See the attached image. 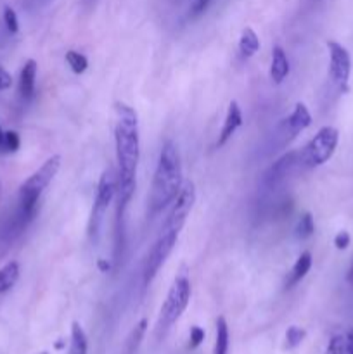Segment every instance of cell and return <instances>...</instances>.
<instances>
[{
  "label": "cell",
  "instance_id": "obj_3",
  "mask_svg": "<svg viewBox=\"0 0 353 354\" xmlns=\"http://www.w3.org/2000/svg\"><path fill=\"white\" fill-rule=\"evenodd\" d=\"M61 168V156H52L48 158L19 189V221L21 225H26L28 221L33 220L37 213L38 201H40L42 192L48 187V183L54 180Z\"/></svg>",
  "mask_w": 353,
  "mask_h": 354
},
{
  "label": "cell",
  "instance_id": "obj_14",
  "mask_svg": "<svg viewBox=\"0 0 353 354\" xmlns=\"http://www.w3.org/2000/svg\"><path fill=\"white\" fill-rule=\"evenodd\" d=\"M291 71L289 59H287L286 50L280 45L272 48V61H270V78L273 83H282Z\"/></svg>",
  "mask_w": 353,
  "mask_h": 354
},
{
  "label": "cell",
  "instance_id": "obj_23",
  "mask_svg": "<svg viewBox=\"0 0 353 354\" xmlns=\"http://www.w3.org/2000/svg\"><path fill=\"white\" fill-rule=\"evenodd\" d=\"M305 335H307V332H305V328H300V327H289L286 332V346L287 349H294L298 348V346L303 342Z\"/></svg>",
  "mask_w": 353,
  "mask_h": 354
},
{
  "label": "cell",
  "instance_id": "obj_1",
  "mask_svg": "<svg viewBox=\"0 0 353 354\" xmlns=\"http://www.w3.org/2000/svg\"><path fill=\"white\" fill-rule=\"evenodd\" d=\"M118 121L114 127V144H116L118 161V218L123 220L125 209L135 192V175L141 161V135H138V116L134 107L125 102H116Z\"/></svg>",
  "mask_w": 353,
  "mask_h": 354
},
{
  "label": "cell",
  "instance_id": "obj_20",
  "mask_svg": "<svg viewBox=\"0 0 353 354\" xmlns=\"http://www.w3.org/2000/svg\"><path fill=\"white\" fill-rule=\"evenodd\" d=\"M66 62H68L69 69H71L75 75H82L89 68V59L78 50H68L66 52Z\"/></svg>",
  "mask_w": 353,
  "mask_h": 354
},
{
  "label": "cell",
  "instance_id": "obj_22",
  "mask_svg": "<svg viewBox=\"0 0 353 354\" xmlns=\"http://www.w3.org/2000/svg\"><path fill=\"white\" fill-rule=\"evenodd\" d=\"M21 147V138L17 131H3V142H2V152H17Z\"/></svg>",
  "mask_w": 353,
  "mask_h": 354
},
{
  "label": "cell",
  "instance_id": "obj_21",
  "mask_svg": "<svg viewBox=\"0 0 353 354\" xmlns=\"http://www.w3.org/2000/svg\"><path fill=\"white\" fill-rule=\"evenodd\" d=\"M314 232H315L314 216H311L310 213H305L296 225V237L301 239V241H307V239H310L311 235H314Z\"/></svg>",
  "mask_w": 353,
  "mask_h": 354
},
{
  "label": "cell",
  "instance_id": "obj_29",
  "mask_svg": "<svg viewBox=\"0 0 353 354\" xmlns=\"http://www.w3.org/2000/svg\"><path fill=\"white\" fill-rule=\"evenodd\" d=\"M210 2H211V0H196V2L192 3V14H194V16L204 12V10H206V7L210 6Z\"/></svg>",
  "mask_w": 353,
  "mask_h": 354
},
{
  "label": "cell",
  "instance_id": "obj_9",
  "mask_svg": "<svg viewBox=\"0 0 353 354\" xmlns=\"http://www.w3.org/2000/svg\"><path fill=\"white\" fill-rule=\"evenodd\" d=\"M194 203H196V185H194V182L187 180V182H183L182 189H180L175 201L172 203V209H170L168 216H166L165 227L163 228L175 232L182 230L187 221V216L192 211Z\"/></svg>",
  "mask_w": 353,
  "mask_h": 354
},
{
  "label": "cell",
  "instance_id": "obj_25",
  "mask_svg": "<svg viewBox=\"0 0 353 354\" xmlns=\"http://www.w3.org/2000/svg\"><path fill=\"white\" fill-rule=\"evenodd\" d=\"M325 354H348V351H346L345 335H334V337L329 341Z\"/></svg>",
  "mask_w": 353,
  "mask_h": 354
},
{
  "label": "cell",
  "instance_id": "obj_17",
  "mask_svg": "<svg viewBox=\"0 0 353 354\" xmlns=\"http://www.w3.org/2000/svg\"><path fill=\"white\" fill-rule=\"evenodd\" d=\"M89 353V341H87L85 330L78 322H73L71 325V341H69L68 354H87Z\"/></svg>",
  "mask_w": 353,
  "mask_h": 354
},
{
  "label": "cell",
  "instance_id": "obj_28",
  "mask_svg": "<svg viewBox=\"0 0 353 354\" xmlns=\"http://www.w3.org/2000/svg\"><path fill=\"white\" fill-rule=\"evenodd\" d=\"M10 85H12V76H10V73L7 69H3L0 66V90L10 88Z\"/></svg>",
  "mask_w": 353,
  "mask_h": 354
},
{
  "label": "cell",
  "instance_id": "obj_18",
  "mask_svg": "<svg viewBox=\"0 0 353 354\" xmlns=\"http://www.w3.org/2000/svg\"><path fill=\"white\" fill-rule=\"evenodd\" d=\"M17 279H19V263L17 261H10L3 268H0V294L12 289Z\"/></svg>",
  "mask_w": 353,
  "mask_h": 354
},
{
  "label": "cell",
  "instance_id": "obj_15",
  "mask_svg": "<svg viewBox=\"0 0 353 354\" xmlns=\"http://www.w3.org/2000/svg\"><path fill=\"white\" fill-rule=\"evenodd\" d=\"M310 268H311V254L308 251L301 252L300 258L296 259L294 266L291 268V272L287 273V279L286 282H284V289L289 290L293 289L294 286H298V283L307 277V273L310 272Z\"/></svg>",
  "mask_w": 353,
  "mask_h": 354
},
{
  "label": "cell",
  "instance_id": "obj_7",
  "mask_svg": "<svg viewBox=\"0 0 353 354\" xmlns=\"http://www.w3.org/2000/svg\"><path fill=\"white\" fill-rule=\"evenodd\" d=\"M176 241H179V232L175 230H166L163 228V234L159 235L158 241L147 252V258L144 263V287H149L152 280L158 277L159 270L165 265L168 256L172 254L173 248H175Z\"/></svg>",
  "mask_w": 353,
  "mask_h": 354
},
{
  "label": "cell",
  "instance_id": "obj_12",
  "mask_svg": "<svg viewBox=\"0 0 353 354\" xmlns=\"http://www.w3.org/2000/svg\"><path fill=\"white\" fill-rule=\"evenodd\" d=\"M242 127V111L239 107V104L235 100H232L228 104V109L227 114H225V121H224V127H221L220 131V137L217 140V147H224L228 140L232 138V135Z\"/></svg>",
  "mask_w": 353,
  "mask_h": 354
},
{
  "label": "cell",
  "instance_id": "obj_31",
  "mask_svg": "<svg viewBox=\"0 0 353 354\" xmlns=\"http://www.w3.org/2000/svg\"><path fill=\"white\" fill-rule=\"evenodd\" d=\"M97 266H99L100 272L104 273H107V270H109V263H106L104 259H99V261H97Z\"/></svg>",
  "mask_w": 353,
  "mask_h": 354
},
{
  "label": "cell",
  "instance_id": "obj_24",
  "mask_svg": "<svg viewBox=\"0 0 353 354\" xmlns=\"http://www.w3.org/2000/svg\"><path fill=\"white\" fill-rule=\"evenodd\" d=\"M3 24H6L9 33H17L19 31V21H17V14L12 7H3Z\"/></svg>",
  "mask_w": 353,
  "mask_h": 354
},
{
  "label": "cell",
  "instance_id": "obj_8",
  "mask_svg": "<svg viewBox=\"0 0 353 354\" xmlns=\"http://www.w3.org/2000/svg\"><path fill=\"white\" fill-rule=\"evenodd\" d=\"M329 50V78L332 85L341 92L348 90L350 75H352V57L341 44L334 40L327 41Z\"/></svg>",
  "mask_w": 353,
  "mask_h": 354
},
{
  "label": "cell",
  "instance_id": "obj_10",
  "mask_svg": "<svg viewBox=\"0 0 353 354\" xmlns=\"http://www.w3.org/2000/svg\"><path fill=\"white\" fill-rule=\"evenodd\" d=\"M311 124V114L308 111V107L305 106L303 102H298L294 106L293 113L289 114L287 120H284L282 124V135H284V142L282 144H289L293 138H296L301 131L307 130L308 127Z\"/></svg>",
  "mask_w": 353,
  "mask_h": 354
},
{
  "label": "cell",
  "instance_id": "obj_6",
  "mask_svg": "<svg viewBox=\"0 0 353 354\" xmlns=\"http://www.w3.org/2000/svg\"><path fill=\"white\" fill-rule=\"evenodd\" d=\"M116 187H118V175L111 168L104 169V173L100 175L99 183H97L96 190V199H93V207L92 213H90V221H89V235L90 239L97 241L99 237L100 225H102L104 216H106V211L109 209L111 203L116 197Z\"/></svg>",
  "mask_w": 353,
  "mask_h": 354
},
{
  "label": "cell",
  "instance_id": "obj_5",
  "mask_svg": "<svg viewBox=\"0 0 353 354\" xmlns=\"http://www.w3.org/2000/svg\"><path fill=\"white\" fill-rule=\"evenodd\" d=\"M339 144V131L334 127H322L315 137L298 152L300 165L305 168H318L325 165Z\"/></svg>",
  "mask_w": 353,
  "mask_h": 354
},
{
  "label": "cell",
  "instance_id": "obj_2",
  "mask_svg": "<svg viewBox=\"0 0 353 354\" xmlns=\"http://www.w3.org/2000/svg\"><path fill=\"white\" fill-rule=\"evenodd\" d=\"M183 185L182 176V161L176 145L172 140H166L159 152L158 166H156L154 176H152L151 192H149V213H161L166 206L175 201L176 194Z\"/></svg>",
  "mask_w": 353,
  "mask_h": 354
},
{
  "label": "cell",
  "instance_id": "obj_19",
  "mask_svg": "<svg viewBox=\"0 0 353 354\" xmlns=\"http://www.w3.org/2000/svg\"><path fill=\"white\" fill-rule=\"evenodd\" d=\"M228 325L224 317L217 318V339H215V353L213 354H227L228 353Z\"/></svg>",
  "mask_w": 353,
  "mask_h": 354
},
{
  "label": "cell",
  "instance_id": "obj_33",
  "mask_svg": "<svg viewBox=\"0 0 353 354\" xmlns=\"http://www.w3.org/2000/svg\"><path fill=\"white\" fill-rule=\"evenodd\" d=\"M348 280L353 283V266H352V268H350V272H348Z\"/></svg>",
  "mask_w": 353,
  "mask_h": 354
},
{
  "label": "cell",
  "instance_id": "obj_32",
  "mask_svg": "<svg viewBox=\"0 0 353 354\" xmlns=\"http://www.w3.org/2000/svg\"><path fill=\"white\" fill-rule=\"evenodd\" d=\"M2 142H3V131L2 128H0V152H2Z\"/></svg>",
  "mask_w": 353,
  "mask_h": 354
},
{
  "label": "cell",
  "instance_id": "obj_26",
  "mask_svg": "<svg viewBox=\"0 0 353 354\" xmlns=\"http://www.w3.org/2000/svg\"><path fill=\"white\" fill-rule=\"evenodd\" d=\"M204 341V330L201 327H197V325H194L192 328H190V339H189V348L190 349H196L199 348L201 342Z\"/></svg>",
  "mask_w": 353,
  "mask_h": 354
},
{
  "label": "cell",
  "instance_id": "obj_11",
  "mask_svg": "<svg viewBox=\"0 0 353 354\" xmlns=\"http://www.w3.org/2000/svg\"><path fill=\"white\" fill-rule=\"evenodd\" d=\"M296 165H300V158H298V152H287L284 154L279 161L273 162L269 168V171L265 173V183L266 185H277V183L282 182Z\"/></svg>",
  "mask_w": 353,
  "mask_h": 354
},
{
  "label": "cell",
  "instance_id": "obj_16",
  "mask_svg": "<svg viewBox=\"0 0 353 354\" xmlns=\"http://www.w3.org/2000/svg\"><path fill=\"white\" fill-rule=\"evenodd\" d=\"M260 50V38L253 28L242 30L241 38H239V54L242 59H249Z\"/></svg>",
  "mask_w": 353,
  "mask_h": 354
},
{
  "label": "cell",
  "instance_id": "obj_4",
  "mask_svg": "<svg viewBox=\"0 0 353 354\" xmlns=\"http://www.w3.org/2000/svg\"><path fill=\"white\" fill-rule=\"evenodd\" d=\"M190 280L187 277V273H180L175 280H173L172 287H170L168 294H166V299L161 306V313H159V324L158 330L165 334L176 320L183 315V311L187 310L190 301Z\"/></svg>",
  "mask_w": 353,
  "mask_h": 354
},
{
  "label": "cell",
  "instance_id": "obj_30",
  "mask_svg": "<svg viewBox=\"0 0 353 354\" xmlns=\"http://www.w3.org/2000/svg\"><path fill=\"white\" fill-rule=\"evenodd\" d=\"M346 339V351H348V354H353V328H350L348 334L345 335Z\"/></svg>",
  "mask_w": 353,
  "mask_h": 354
},
{
  "label": "cell",
  "instance_id": "obj_13",
  "mask_svg": "<svg viewBox=\"0 0 353 354\" xmlns=\"http://www.w3.org/2000/svg\"><path fill=\"white\" fill-rule=\"evenodd\" d=\"M37 71L38 66L35 59H28L24 62L19 75V95L21 99L31 100L35 97V88H37Z\"/></svg>",
  "mask_w": 353,
  "mask_h": 354
},
{
  "label": "cell",
  "instance_id": "obj_27",
  "mask_svg": "<svg viewBox=\"0 0 353 354\" xmlns=\"http://www.w3.org/2000/svg\"><path fill=\"white\" fill-rule=\"evenodd\" d=\"M350 242H352V237H350L348 232H345V230H341L334 237V245L338 251H345V249H348Z\"/></svg>",
  "mask_w": 353,
  "mask_h": 354
}]
</instances>
